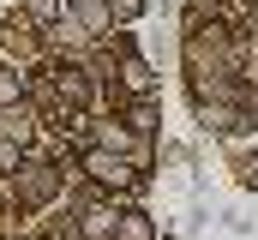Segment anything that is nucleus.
<instances>
[{
	"label": "nucleus",
	"instance_id": "nucleus-10",
	"mask_svg": "<svg viewBox=\"0 0 258 240\" xmlns=\"http://www.w3.org/2000/svg\"><path fill=\"white\" fill-rule=\"evenodd\" d=\"M18 150H24V144H6V138H0V174H12V168H18Z\"/></svg>",
	"mask_w": 258,
	"mask_h": 240
},
{
	"label": "nucleus",
	"instance_id": "nucleus-6",
	"mask_svg": "<svg viewBox=\"0 0 258 240\" xmlns=\"http://www.w3.org/2000/svg\"><path fill=\"white\" fill-rule=\"evenodd\" d=\"M114 240H156L150 210H120V228H114Z\"/></svg>",
	"mask_w": 258,
	"mask_h": 240
},
{
	"label": "nucleus",
	"instance_id": "nucleus-5",
	"mask_svg": "<svg viewBox=\"0 0 258 240\" xmlns=\"http://www.w3.org/2000/svg\"><path fill=\"white\" fill-rule=\"evenodd\" d=\"M30 108H24V102H18V108H0V138H6V144H24V138H30Z\"/></svg>",
	"mask_w": 258,
	"mask_h": 240
},
{
	"label": "nucleus",
	"instance_id": "nucleus-13",
	"mask_svg": "<svg viewBox=\"0 0 258 240\" xmlns=\"http://www.w3.org/2000/svg\"><path fill=\"white\" fill-rule=\"evenodd\" d=\"M246 24H252V30H258V0H252V12H246Z\"/></svg>",
	"mask_w": 258,
	"mask_h": 240
},
{
	"label": "nucleus",
	"instance_id": "nucleus-8",
	"mask_svg": "<svg viewBox=\"0 0 258 240\" xmlns=\"http://www.w3.org/2000/svg\"><path fill=\"white\" fill-rule=\"evenodd\" d=\"M108 12H114V18H120V24H132V18H138V12H144V0H108Z\"/></svg>",
	"mask_w": 258,
	"mask_h": 240
},
{
	"label": "nucleus",
	"instance_id": "nucleus-3",
	"mask_svg": "<svg viewBox=\"0 0 258 240\" xmlns=\"http://www.w3.org/2000/svg\"><path fill=\"white\" fill-rule=\"evenodd\" d=\"M66 24H78L84 36H102L108 24H120L114 12H108V0H72V12H66Z\"/></svg>",
	"mask_w": 258,
	"mask_h": 240
},
{
	"label": "nucleus",
	"instance_id": "nucleus-7",
	"mask_svg": "<svg viewBox=\"0 0 258 240\" xmlns=\"http://www.w3.org/2000/svg\"><path fill=\"white\" fill-rule=\"evenodd\" d=\"M132 132H150V126H156V108H150V102H132Z\"/></svg>",
	"mask_w": 258,
	"mask_h": 240
},
{
	"label": "nucleus",
	"instance_id": "nucleus-2",
	"mask_svg": "<svg viewBox=\"0 0 258 240\" xmlns=\"http://www.w3.org/2000/svg\"><path fill=\"white\" fill-rule=\"evenodd\" d=\"M84 174L96 180V186H132V168L120 162V150H84Z\"/></svg>",
	"mask_w": 258,
	"mask_h": 240
},
{
	"label": "nucleus",
	"instance_id": "nucleus-1",
	"mask_svg": "<svg viewBox=\"0 0 258 240\" xmlns=\"http://www.w3.org/2000/svg\"><path fill=\"white\" fill-rule=\"evenodd\" d=\"M12 186H18V198H30V204H48V198L60 192V168H54V162H24Z\"/></svg>",
	"mask_w": 258,
	"mask_h": 240
},
{
	"label": "nucleus",
	"instance_id": "nucleus-9",
	"mask_svg": "<svg viewBox=\"0 0 258 240\" xmlns=\"http://www.w3.org/2000/svg\"><path fill=\"white\" fill-rule=\"evenodd\" d=\"M18 96H24V78H6V72H0V102H6V108H12V102H18Z\"/></svg>",
	"mask_w": 258,
	"mask_h": 240
},
{
	"label": "nucleus",
	"instance_id": "nucleus-12",
	"mask_svg": "<svg viewBox=\"0 0 258 240\" xmlns=\"http://www.w3.org/2000/svg\"><path fill=\"white\" fill-rule=\"evenodd\" d=\"M24 6H30V12H42V18L54 12V0H24Z\"/></svg>",
	"mask_w": 258,
	"mask_h": 240
},
{
	"label": "nucleus",
	"instance_id": "nucleus-4",
	"mask_svg": "<svg viewBox=\"0 0 258 240\" xmlns=\"http://www.w3.org/2000/svg\"><path fill=\"white\" fill-rule=\"evenodd\" d=\"M114 228H120V210H108V204H90L84 222H78V234H84V240H114Z\"/></svg>",
	"mask_w": 258,
	"mask_h": 240
},
{
	"label": "nucleus",
	"instance_id": "nucleus-11",
	"mask_svg": "<svg viewBox=\"0 0 258 240\" xmlns=\"http://www.w3.org/2000/svg\"><path fill=\"white\" fill-rule=\"evenodd\" d=\"M240 126H246V132H258V96H246V102H240Z\"/></svg>",
	"mask_w": 258,
	"mask_h": 240
}]
</instances>
